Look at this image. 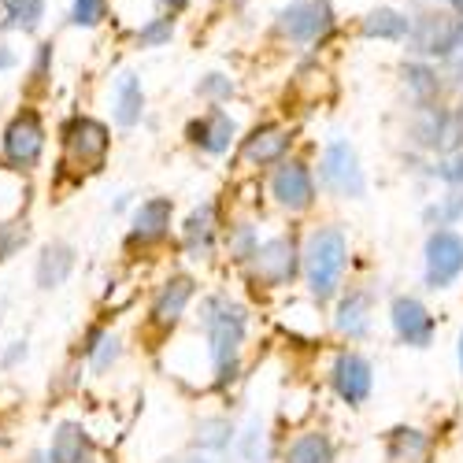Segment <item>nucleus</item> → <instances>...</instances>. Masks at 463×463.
Instances as JSON below:
<instances>
[{
    "instance_id": "nucleus-40",
    "label": "nucleus",
    "mask_w": 463,
    "mask_h": 463,
    "mask_svg": "<svg viewBox=\"0 0 463 463\" xmlns=\"http://www.w3.org/2000/svg\"><path fill=\"white\" fill-rule=\"evenodd\" d=\"M182 463H208V459H201V456H193V459H182Z\"/></svg>"
},
{
    "instance_id": "nucleus-32",
    "label": "nucleus",
    "mask_w": 463,
    "mask_h": 463,
    "mask_svg": "<svg viewBox=\"0 0 463 463\" xmlns=\"http://www.w3.org/2000/svg\"><path fill=\"white\" fill-rule=\"evenodd\" d=\"M115 360H119V341H115V337H104L97 349H93V367H97V371H108Z\"/></svg>"
},
{
    "instance_id": "nucleus-13",
    "label": "nucleus",
    "mask_w": 463,
    "mask_h": 463,
    "mask_svg": "<svg viewBox=\"0 0 463 463\" xmlns=\"http://www.w3.org/2000/svg\"><path fill=\"white\" fill-rule=\"evenodd\" d=\"M193 289H197V282H193L189 275H175L160 286L156 300H152V326L160 330H171L182 316H185V304L193 300Z\"/></svg>"
},
{
    "instance_id": "nucleus-5",
    "label": "nucleus",
    "mask_w": 463,
    "mask_h": 463,
    "mask_svg": "<svg viewBox=\"0 0 463 463\" xmlns=\"http://www.w3.org/2000/svg\"><path fill=\"white\" fill-rule=\"evenodd\" d=\"M463 275V238L456 230L441 226L427 238V286L449 289Z\"/></svg>"
},
{
    "instance_id": "nucleus-19",
    "label": "nucleus",
    "mask_w": 463,
    "mask_h": 463,
    "mask_svg": "<svg viewBox=\"0 0 463 463\" xmlns=\"http://www.w3.org/2000/svg\"><path fill=\"white\" fill-rule=\"evenodd\" d=\"M286 148H289V134L282 127H256L241 145V156L249 164H271Z\"/></svg>"
},
{
    "instance_id": "nucleus-23",
    "label": "nucleus",
    "mask_w": 463,
    "mask_h": 463,
    "mask_svg": "<svg viewBox=\"0 0 463 463\" xmlns=\"http://www.w3.org/2000/svg\"><path fill=\"white\" fill-rule=\"evenodd\" d=\"M286 463H334V441L326 434H304L286 449Z\"/></svg>"
},
{
    "instance_id": "nucleus-16",
    "label": "nucleus",
    "mask_w": 463,
    "mask_h": 463,
    "mask_svg": "<svg viewBox=\"0 0 463 463\" xmlns=\"http://www.w3.org/2000/svg\"><path fill=\"white\" fill-rule=\"evenodd\" d=\"M230 137H234V119H230L226 111H219V108H212L204 119L189 123V141L201 145L204 152H212V156H219V152L230 148Z\"/></svg>"
},
{
    "instance_id": "nucleus-10",
    "label": "nucleus",
    "mask_w": 463,
    "mask_h": 463,
    "mask_svg": "<svg viewBox=\"0 0 463 463\" xmlns=\"http://www.w3.org/2000/svg\"><path fill=\"white\" fill-rule=\"evenodd\" d=\"M330 382L345 404H364L371 397V385H374V371L371 364L360 356V353H341L334 360V371H330Z\"/></svg>"
},
{
    "instance_id": "nucleus-3",
    "label": "nucleus",
    "mask_w": 463,
    "mask_h": 463,
    "mask_svg": "<svg viewBox=\"0 0 463 463\" xmlns=\"http://www.w3.org/2000/svg\"><path fill=\"white\" fill-rule=\"evenodd\" d=\"M108 145H111L108 127L97 123V119H90V115H74V119L67 123V130H63L67 164H74L79 171L82 167L86 171H97L104 164V156H108Z\"/></svg>"
},
{
    "instance_id": "nucleus-21",
    "label": "nucleus",
    "mask_w": 463,
    "mask_h": 463,
    "mask_svg": "<svg viewBox=\"0 0 463 463\" xmlns=\"http://www.w3.org/2000/svg\"><path fill=\"white\" fill-rule=\"evenodd\" d=\"M212 241H215V208L201 204V208H193V215L185 219V245H189L193 256H208Z\"/></svg>"
},
{
    "instance_id": "nucleus-9",
    "label": "nucleus",
    "mask_w": 463,
    "mask_h": 463,
    "mask_svg": "<svg viewBox=\"0 0 463 463\" xmlns=\"http://www.w3.org/2000/svg\"><path fill=\"white\" fill-rule=\"evenodd\" d=\"M279 30L289 42H316L330 30V5L326 0H293L279 15Z\"/></svg>"
},
{
    "instance_id": "nucleus-28",
    "label": "nucleus",
    "mask_w": 463,
    "mask_h": 463,
    "mask_svg": "<svg viewBox=\"0 0 463 463\" xmlns=\"http://www.w3.org/2000/svg\"><path fill=\"white\" fill-rule=\"evenodd\" d=\"M404 79H408V86L415 90V97H419V100H427V97H434V93H438V79H434V71H430V67L411 63V67H404Z\"/></svg>"
},
{
    "instance_id": "nucleus-20",
    "label": "nucleus",
    "mask_w": 463,
    "mask_h": 463,
    "mask_svg": "<svg viewBox=\"0 0 463 463\" xmlns=\"http://www.w3.org/2000/svg\"><path fill=\"white\" fill-rule=\"evenodd\" d=\"M337 330L349 337H364L371 326V297L367 293H349L337 304Z\"/></svg>"
},
{
    "instance_id": "nucleus-22",
    "label": "nucleus",
    "mask_w": 463,
    "mask_h": 463,
    "mask_svg": "<svg viewBox=\"0 0 463 463\" xmlns=\"http://www.w3.org/2000/svg\"><path fill=\"white\" fill-rule=\"evenodd\" d=\"M141 108H145V93H141V82L134 74H123L115 82V123L119 127H134L141 119Z\"/></svg>"
},
{
    "instance_id": "nucleus-33",
    "label": "nucleus",
    "mask_w": 463,
    "mask_h": 463,
    "mask_svg": "<svg viewBox=\"0 0 463 463\" xmlns=\"http://www.w3.org/2000/svg\"><path fill=\"white\" fill-rule=\"evenodd\" d=\"M230 90H234V86H230V79H222V74H208V79L201 82L204 97H230Z\"/></svg>"
},
{
    "instance_id": "nucleus-11",
    "label": "nucleus",
    "mask_w": 463,
    "mask_h": 463,
    "mask_svg": "<svg viewBox=\"0 0 463 463\" xmlns=\"http://www.w3.org/2000/svg\"><path fill=\"white\" fill-rule=\"evenodd\" d=\"M271 193L275 201L289 212H304L316 204V182H312V171L304 164H282L271 178Z\"/></svg>"
},
{
    "instance_id": "nucleus-42",
    "label": "nucleus",
    "mask_w": 463,
    "mask_h": 463,
    "mask_svg": "<svg viewBox=\"0 0 463 463\" xmlns=\"http://www.w3.org/2000/svg\"><path fill=\"white\" fill-rule=\"evenodd\" d=\"M456 8H459V12H463V0H456Z\"/></svg>"
},
{
    "instance_id": "nucleus-36",
    "label": "nucleus",
    "mask_w": 463,
    "mask_h": 463,
    "mask_svg": "<svg viewBox=\"0 0 463 463\" xmlns=\"http://www.w3.org/2000/svg\"><path fill=\"white\" fill-rule=\"evenodd\" d=\"M19 360H26V341H15V345H12L8 356H5V367H15Z\"/></svg>"
},
{
    "instance_id": "nucleus-17",
    "label": "nucleus",
    "mask_w": 463,
    "mask_h": 463,
    "mask_svg": "<svg viewBox=\"0 0 463 463\" xmlns=\"http://www.w3.org/2000/svg\"><path fill=\"white\" fill-rule=\"evenodd\" d=\"M385 459L390 463H427L430 459V438L415 427H393L385 434Z\"/></svg>"
},
{
    "instance_id": "nucleus-35",
    "label": "nucleus",
    "mask_w": 463,
    "mask_h": 463,
    "mask_svg": "<svg viewBox=\"0 0 463 463\" xmlns=\"http://www.w3.org/2000/svg\"><path fill=\"white\" fill-rule=\"evenodd\" d=\"M234 252H238V260H252V252H256V238H252V230H249V226H241V230H238V238H234Z\"/></svg>"
},
{
    "instance_id": "nucleus-41",
    "label": "nucleus",
    "mask_w": 463,
    "mask_h": 463,
    "mask_svg": "<svg viewBox=\"0 0 463 463\" xmlns=\"http://www.w3.org/2000/svg\"><path fill=\"white\" fill-rule=\"evenodd\" d=\"M459 367H463V334H459Z\"/></svg>"
},
{
    "instance_id": "nucleus-26",
    "label": "nucleus",
    "mask_w": 463,
    "mask_h": 463,
    "mask_svg": "<svg viewBox=\"0 0 463 463\" xmlns=\"http://www.w3.org/2000/svg\"><path fill=\"white\" fill-rule=\"evenodd\" d=\"M230 438H234V427H230L226 419H204L197 427V445H204V449H226Z\"/></svg>"
},
{
    "instance_id": "nucleus-24",
    "label": "nucleus",
    "mask_w": 463,
    "mask_h": 463,
    "mask_svg": "<svg viewBox=\"0 0 463 463\" xmlns=\"http://www.w3.org/2000/svg\"><path fill=\"white\" fill-rule=\"evenodd\" d=\"M408 19L393 8H378L364 19V37H385V42H401V37H408Z\"/></svg>"
},
{
    "instance_id": "nucleus-2",
    "label": "nucleus",
    "mask_w": 463,
    "mask_h": 463,
    "mask_svg": "<svg viewBox=\"0 0 463 463\" xmlns=\"http://www.w3.org/2000/svg\"><path fill=\"white\" fill-rule=\"evenodd\" d=\"M300 263H304L307 289H312V297L323 304L341 286L345 263H349V241H345V234L337 226H319V230H312V238H307Z\"/></svg>"
},
{
    "instance_id": "nucleus-6",
    "label": "nucleus",
    "mask_w": 463,
    "mask_h": 463,
    "mask_svg": "<svg viewBox=\"0 0 463 463\" xmlns=\"http://www.w3.org/2000/svg\"><path fill=\"white\" fill-rule=\"evenodd\" d=\"M319 171H323V182L337 193V197H364L367 193L356 148L349 141H330L326 152H323V167Z\"/></svg>"
},
{
    "instance_id": "nucleus-31",
    "label": "nucleus",
    "mask_w": 463,
    "mask_h": 463,
    "mask_svg": "<svg viewBox=\"0 0 463 463\" xmlns=\"http://www.w3.org/2000/svg\"><path fill=\"white\" fill-rule=\"evenodd\" d=\"M459 215H463V193H452V197H445V204H441V208L427 212V219H434V222H438V230H441V226H452Z\"/></svg>"
},
{
    "instance_id": "nucleus-27",
    "label": "nucleus",
    "mask_w": 463,
    "mask_h": 463,
    "mask_svg": "<svg viewBox=\"0 0 463 463\" xmlns=\"http://www.w3.org/2000/svg\"><path fill=\"white\" fill-rule=\"evenodd\" d=\"M26 241H30V226L26 222H5L0 226V263L12 260Z\"/></svg>"
},
{
    "instance_id": "nucleus-37",
    "label": "nucleus",
    "mask_w": 463,
    "mask_h": 463,
    "mask_svg": "<svg viewBox=\"0 0 463 463\" xmlns=\"http://www.w3.org/2000/svg\"><path fill=\"white\" fill-rule=\"evenodd\" d=\"M15 63V56L8 52V45H0V71H5V67H12Z\"/></svg>"
},
{
    "instance_id": "nucleus-34",
    "label": "nucleus",
    "mask_w": 463,
    "mask_h": 463,
    "mask_svg": "<svg viewBox=\"0 0 463 463\" xmlns=\"http://www.w3.org/2000/svg\"><path fill=\"white\" fill-rule=\"evenodd\" d=\"M438 175H441L445 182H452V185H463V152H459V156H452V160H445V164L438 167Z\"/></svg>"
},
{
    "instance_id": "nucleus-1",
    "label": "nucleus",
    "mask_w": 463,
    "mask_h": 463,
    "mask_svg": "<svg viewBox=\"0 0 463 463\" xmlns=\"http://www.w3.org/2000/svg\"><path fill=\"white\" fill-rule=\"evenodd\" d=\"M249 316L241 304L230 300H208L204 304V334H208V349H212V367H215V385H226L238 371V353L245 345Z\"/></svg>"
},
{
    "instance_id": "nucleus-25",
    "label": "nucleus",
    "mask_w": 463,
    "mask_h": 463,
    "mask_svg": "<svg viewBox=\"0 0 463 463\" xmlns=\"http://www.w3.org/2000/svg\"><path fill=\"white\" fill-rule=\"evenodd\" d=\"M45 15V0H8V26L15 30H37Z\"/></svg>"
},
{
    "instance_id": "nucleus-38",
    "label": "nucleus",
    "mask_w": 463,
    "mask_h": 463,
    "mask_svg": "<svg viewBox=\"0 0 463 463\" xmlns=\"http://www.w3.org/2000/svg\"><path fill=\"white\" fill-rule=\"evenodd\" d=\"M160 5H167V8H185L189 0H160Z\"/></svg>"
},
{
    "instance_id": "nucleus-15",
    "label": "nucleus",
    "mask_w": 463,
    "mask_h": 463,
    "mask_svg": "<svg viewBox=\"0 0 463 463\" xmlns=\"http://www.w3.org/2000/svg\"><path fill=\"white\" fill-rule=\"evenodd\" d=\"M74 271V249L67 241H49L42 249V256H37V267H33V279L42 289H56L71 279Z\"/></svg>"
},
{
    "instance_id": "nucleus-7",
    "label": "nucleus",
    "mask_w": 463,
    "mask_h": 463,
    "mask_svg": "<svg viewBox=\"0 0 463 463\" xmlns=\"http://www.w3.org/2000/svg\"><path fill=\"white\" fill-rule=\"evenodd\" d=\"M252 267H256V279L263 286H289L297 267H300V252H297V241L293 238H271L256 245L252 252Z\"/></svg>"
},
{
    "instance_id": "nucleus-39",
    "label": "nucleus",
    "mask_w": 463,
    "mask_h": 463,
    "mask_svg": "<svg viewBox=\"0 0 463 463\" xmlns=\"http://www.w3.org/2000/svg\"><path fill=\"white\" fill-rule=\"evenodd\" d=\"M30 463H49V456H45V452H33V456H30Z\"/></svg>"
},
{
    "instance_id": "nucleus-8",
    "label": "nucleus",
    "mask_w": 463,
    "mask_h": 463,
    "mask_svg": "<svg viewBox=\"0 0 463 463\" xmlns=\"http://www.w3.org/2000/svg\"><path fill=\"white\" fill-rule=\"evenodd\" d=\"M390 319H393V330L404 345H411V349H427V345L434 341V316L422 307V300L415 297H393L390 304Z\"/></svg>"
},
{
    "instance_id": "nucleus-30",
    "label": "nucleus",
    "mask_w": 463,
    "mask_h": 463,
    "mask_svg": "<svg viewBox=\"0 0 463 463\" xmlns=\"http://www.w3.org/2000/svg\"><path fill=\"white\" fill-rule=\"evenodd\" d=\"M104 0H74V12H71V23L74 26H97L104 19Z\"/></svg>"
},
{
    "instance_id": "nucleus-29",
    "label": "nucleus",
    "mask_w": 463,
    "mask_h": 463,
    "mask_svg": "<svg viewBox=\"0 0 463 463\" xmlns=\"http://www.w3.org/2000/svg\"><path fill=\"white\" fill-rule=\"evenodd\" d=\"M175 33V19H152L141 33H137V45L141 49H156V45H167Z\"/></svg>"
},
{
    "instance_id": "nucleus-14",
    "label": "nucleus",
    "mask_w": 463,
    "mask_h": 463,
    "mask_svg": "<svg viewBox=\"0 0 463 463\" xmlns=\"http://www.w3.org/2000/svg\"><path fill=\"white\" fill-rule=\"evenodd\" d=\"M171 212L175 204L167 197H152L134 212V226H130V245H156L167 238L171 230Z\"/></svg>"
},
{
    "instance_id": "nucleus-18",
    "label": "nucleus",
    "mask_w": 463,
    "mask_h": 463,
    "mask_svg": "<svg viewBox=\"0 0 463 463\" xmlns=\"http://www.w3.org/2000/svg\"><path fill=\"white\" fill-rule=\"evenodd\" d=\"M90 459H93V445H90L86 430L79 422H60L52 434L49 463H90Z\"/></svg>"
},
{
    "instance_id": "nucleus-12",
    "label": "nucleus",
    "mask_w": 463,
    "mask_h": 463,
    "mask_svg": "<svg viewBox=\"0 0 463 463\" xmlns=\"http://www.w3.org/2000/svg\"><path fill=\"white\" fill-rule=\"evenodd\" d=\"M459 33V23L452 15H419L411 26H408V37H411V49L422 52V56H445Z\"/></svg>"
},
{
    "instance_id": "nucleus-4",
    "label": "nucleus",
    "mask_w": 463,
    "mask_h": 463,
    "mask_svg": "<svg viewBox=\"0 0 463 463\" xmlns=\"http://www.w3.org/2000/svg\"><path fill=\"white\" fill-rule=\"evenodd\" d=\"M45 152V127L37 111H19L5 130V164L15 171H30L37 167Z\"/></svg>"
}]
</instances>
